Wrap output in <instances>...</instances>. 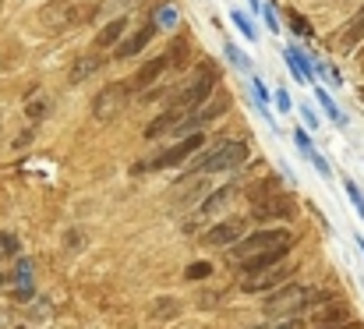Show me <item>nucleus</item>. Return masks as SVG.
Here are the masks:
<instances>
[{
	"label": "nucleus",
	"mask_w": 364,
	"mask_h": 329,
	"mask_svg": "<svg viewBox=\"0 0 364 329\" xmlns=\"http://www.w3.org/2000/svg\"><path fill=\"white\" fill-rule=\"evenodd\" d=\"M326 291L315 287H301V283H283L272 291V298L265 301V315H301V308L308 305H322Z\"/></svg>",
	"instance_id": "1"
},
{
	"label": "nucleus",
	"mask_w": 364,
	"mask_h": 329,
	"mask_svg": "<svg viewBox=\"0 0 364 329\" xmlns=\"http://www.w3.org/2000/svg\"><path fill=\"white\" fill-rule=\"evenodd\" d=\"M216 82H220V78H216L213 64H209V61L198 64L195 75L173 93V110H184V113H188V110H198L213 93H216Z\"/></svg>",
	"instance_id": "2"
},
{
	"label": "nucleus",
	"mask_w": 364,
	"mask_h": 329,
	"mask_svg": "<svg viewBox=\"0 0 364 329\" xmlns=\"http://www.w3.org/2000/svg\"><path fill=\"white\" fill-rule=\"evenodd\" d=\"M272 248H294V234L283 230V226H265V230L244 234L241 241L234 244V262L251 258V255H262V251H272Z\"/></svg>",
	"instance_id": "3"
},
{
	"label": "nucleus",
	"mask_w": 364,
	"mask_h": 329,
	"mask_svg": "<svg viewBox=\"0 0 364 329\" xmlns=\"http://www.w3.org/2000/svg\"><path fill=\"white\" fill-rule=\"evenodd\" d=\"M247 156H251V145H247V138H230V142L216 145L209 156H202L198 170H202V174H223V170H237Z\"/></svg>",
	"instance_id": "4"
},
{
	"label": "nucleus",
	"mask_w": 364,
	"mask_h": 329,
	"mask_svg": "<svg viewBox=\"0 0 364 329\" xmlns=\"http://www.w3.org/2000/svg\"><path fill=\"white\" fill-rule=\"evenodd\" d=\"M131 82H110L103 93H96V100H92V120H114V117H121L124 107H127V100H131Z\"/></svg>",
	"instance_id": "5"
},
{
	"label": "nucleus",
	"mask_w": 364,
	"mask_h": 329,
	"mask_svg": "<svg viewBox=\"0 0 364 329\" xmlns=\"http://www.w3.org/2000/svg\"><path fill=\"white\" fill-rule=\"evenodd\" d=\"M237 199V184H223V188H216V192H209L202 202H198V209H195V216L184 223V230H198V226H205L209 219L216 216L220 209H227V202H234Z\"/></svg>",
	"instance_id": "6"
},
{
	"label": "nucleus",
	"mask_w": 364,
	"mask_h": 329,
	"mask_svg": "<svg viewBox=\"0 0 364 329\" xmlns=\"http://www.w3.org/2000/svg\"><path fill=\"white\" fill-rule=\"evenodd\" d=\"M244 234H247V219L230 216V219H216V223H209L205 234H202V241L213 244V248H234Z\"/></svg>",
	"instance_id": "7"
},
{
	"label": "nucleus",
	"mask_w": 364,
	"mask_h": 329,
	"mask_svg": "<svg viewBox=\"0 0 364 329\" xmlns=\"http://www.w3.org/2000/svg\"><path fill=\"white\" fill-rule=\"evenodd\" d=\"M290 276V262H279V266H269V269H258V273H247L241 280L244 294H262V291H276L283 287Z\"/></svg>",
	"instance_id": "8"
},
{
	"label": "nucleus",
	"mask_w": 364,
	"mask_h": 329,
	"mask_svg": "<svg viewBox=\"0 0 364 329\" xmlns=\"http://www.w3.org/2000/svg\"><path fill=\"white\" fill-rule=\"evenodd\" d=\"M202 145H205V135H202V131H195V135L181 138L177 145H170L166 152H159V156H156V160H152L149 167H152V170H166V167H177V163L191 160V156H195V152H198Z\"/></svg>",
	"instance_id": "9"
},
{
	"label": "nucleus",
	"mask_w": 364,
	"mask_h": 329,
	"mask_svg": "<svg viewBox=\"0 0 364 329\" xmlns=\"http://www.w3.org/2000/svg\"><path fill=\"white\" fill-rule=\"evenodd\" d=\"M78 7H82L78 0H50L46 11L39 14V21H43L46 28H68V25H75V21L82 18Z\"/></svg>",
	"instance_id": "10"
},
{
	"label": "nucleus",
	"mask_w": 364,
	"mask_h": 329,
	"mask_svg": "<svg viewBox=\"0 0 364 329\" xmlns=\"http://www.w3.org/2000/svg\"><path fill=\"white\" fill-rule=\"evenodd\" d=\"M251 216H255V219H290V216H294V202H290V195L276 192V195H269V199L255 202Z\"/></svg>",
	"instance_id": "11"
},
{
	"label": "nucleus",
	"mask_w": 364,
	"mask_h": 329,
	"mask_svg": "<svg viewBox=\"0 0 364 329\" xmlns=\"http://www.w3.org/2000/svg\"><path fill=\"white\" fill-rule=\"evenodd\" d=\"M152 36H156V25L149 21L145 28H138L134 36H127V39H121V43L114 46V57H117V61H131L134 53H141V50L152 43Z\"/></svg>",
	"instance_id": "12"
},
{
	"label": "nucleus",
	"mask_w": 364,
	"mask_h": 329,
	"mask_svg": "<svg viewBox=\"0 0 364 329\" xmlns=\"http://www.w3.org/2000/svg\"><path fill=\"white\" fill-rule=\"evenodd\" d=\"M209 195V181L202 177V174H195L191 181H184V184H177L173 188V202H184V206H198V199H205Z\"/></svg>",
	"instance_id": "13"
},
{
	"label": "nucleus",
	"mask_w": 364,
	"mask_h": 329,
	"mask_svg": "<svg viewBox=\"0 0 364 329\" xmlns=\"http://www.w3.org/2000/svg\"><path fill=\"white\" fill-rule=\"evenodd\" d=\"M287 255H290V248H272V251H262V255L241 258V262H237V269H241L244 276H247V273H258V269H269V266H279V262H287Z\"/></svg>",
	"instance_id": "14"
},
{
	"label": "nucleus",
	"mask_w": 364,
	"mask_h": 329,
	"mask_svg": "<svg viewBox=\"0 0 364 329\" xmlns=\"http://www.w3.org/2000/svg\"><path fill=\"white\" fill-rule=\"evenodd\" d=\"M163 71H166V57L159 53V57H152V61H145V64L138 68L131 89H149V85H156V82L163 78Z\"/></svg>",
	"instance_id": "15"
},
{
	"label": "nucleus",
	"mask_w": 364,
	"mask_h": 329,
	"mask_svg": "<svg viewBox=\"0 0 364 329\" xmlns=\"http://www.w3.org/2000/svg\"><path fill=\"white\" fill-rule=\"evenodd\" d=\"M100 68H103V57H100V53H85V57H78V61H75V68L68 71V82H75V85H78V82L92 78Z\"/></svg>",
	"instance_id": "16"
},
{
	"label": "nucleus",
	"mask_w": 364,
	"mask_h": 329,
	"mask_svg": "<svg viewBox=\"0 0 364 329\" xmlns=\"http://www.w3.org/2000/svg\"><path fill=\"white\" fill-rule=\"evenodd\" d=\"M163 57H166V68H173V71H184V68H188V61H191V43H188L184 36H177Z\"/></svg>",
	"instance_id": "17"
},
{
	"label": "nucleus",
	"mask_w": 364,
	"mask_h": 329,
	"mask_svg": "<svg viewBox=\"0 0 364 329\" xmlns=\"http://www.w3.org/2000/svg\"><path fill=\"white\" fill-rule=\"evenodd\" d=\"M181 117H184V110H173V107H170V110H166V113H159V117H156V120H152V124L145 127V138H159V135H166V131H173Z\"/></svg>",
	"instance_id": "18"
},
{
	"label": "nucleus",
	"mask_w": 364,
	"mask_h": 329,
	"mask_svg": "<svg viewBox=\"0 0 364 329\" xmlns=\"http://www.w3.org/2000/svg\"><path fill=\"white\" fill-rule=\"evenodd\" d=\"M124 28H127V18H114V21L96 36V50H114V46L124 39Z\"/></svg>",
	"instance_id": "19"
},
{
	"label": "nucleus",
	"mask_w": 364,
	"mask_h": 329,
	"mask_svg": "<svg viewBox=\"0 0 364 329\" xmlns=\"http://www.w3.org/2000/svg\"><path fill=\"white\" fill-rule=\"evenodd\" d=\"M287 57H290V71H294V78H311V64H308V57H304L297 46H290Z\"/></svg>",
	"instance_id": "20"
},
{
	"label": "nucleus",
	"mask_w": 364,
	"mask_h": 329,
	"mask_svg": "<svg viewBox=\"0 0 364 329\" xmlns=\"http://www.w3.org/2000/svg\"><path fill=\"white\" fill-rule=\"evenodd\" d=\"M177 312H181V305H177L173 298H159V301L152 305V315H156L159 323H170V319H173Z\"/></svg>",
	"instance_id": "21"
},
{
	"label": "nucleus",
	"mask_w": 364,
	"mask_h": 329,
	"mask_svg": "<svg viewBox=\"0 0 364 329\" xmlns=\"http://www.w3.org/2000/svg\"><path fill=\"white\" fill-rule=\"evenodd\" d=\"M364 36V11H361V18H354L347 28H343V50H354V43Z\"/></svg>",
	"instance_id": "22"
},
{
	"label": "nucleus",
	"mask_w": 364,
	"mask_h": 329,
	"mask_svg": "<svg viewBox=\"0 0 364 329\" xmlns=\"http://www.w3.org/2000/svg\"><path fill=\"white\" fill-rule=\"evenodd\" d=\"M276 192H279V177H265L258 188H251V202H262V199H269Z\"/></svg>",
	"instance_id": "23"
},
{
	"label": "nucleus",
	"mask_w": 364,
	"mask_h": 329,
	"mask_svg": "<svg viewBox=\"0 0 364 329\" xmlns=\"http://www.w3.org/2000/svg\"><path fill=\"white\" fill-rule=\"evenodd\" d=\"M318 103H322V110H326V113H329V117H333V124H340V127H343V124H347V117H343V113H340V110H336V103H333V100H329V93H318Z\"/></svg>",
	"instance_id": "24"
},
{
	"label": "nucleus",
	"mask_w": 364,
	"mask_h": 329,
	"mask_svg": "<svg viewBox=\"0 0 364 329\" xmlns=\"http://www.w3.org/2000/svg\"><path fill=\"white\" fill-rule=\"evenodd\" d=\"M209 273H213L209 262H195V266H188V280H205Z\"/></svg>",
	"instance_id": "25"
},
{
	"label": "nucleus",
	"mask_w": 364,
	"mask_h": 329,
	"mask_svg": "<svg viewBox=\"0 0 364 329\" xmlns=\"http://www.w3.org/2000/svg\"><path fill=\"white\" fill-rule=\"evenodd\" d=\"M347 195H350V202L358 206V213H361V219H364V195H361V188H358L354 181H347Z\"/></svg>",
	"instance_id": "26"
},
{
	"label": "nucleus",
	"mask_w": 364,
	"mask_h": 329,
	"mask_svg": "<svg viewBox=\"0 0 364 329\" xmlns=\"http://www.w3.org/2000/svg\"><path fill=\"white\" fill-rule=\"evenodd\" d=\"M32 298H36L32 283H14V301H32Z\"/></svg>",
	"instance_id": "27"
},
{
	"label": "nucleus",
	"mask_w": 364,
	"mask_h": 329,
	"mask_svg": "<svg viewBox=\"0 0 364 329\" xmlns=\"http://www.w3.org/2000/svg\"><path fill=\"white\" fill-rule=\"evenodd\" d=\"M234 25H237V28L244 32V39H258V36H255V28H251V21L244 18L241 11H234Z\"/></svg>",
	"instance_id": "28"
},
{
	"label": "nucleus",
	"mask_w": 364,
	"mask_h": 329,
	"mask_svg": "<svg viewBox=\"0 0 364 329\" xmlns=\"http://www.w3.org/2000/svg\"><path fill=\"white\" fill-rule=\"evenodd\" d=\"M28 276H32V266H28V258H18V266H14V280L28 283Z\"/></svg>",
	"instance_id": "29"
},
{
	"label": "nucleus",
	"mask_w": 364,
	"mask_h": 329,
	"mask_svg": "<svg viewBox=\"0 0 364 329\" xmlns=\"http://www.w3.org/2000/svg\"><path fill=\"white\" fill-rule=\"evenodd\" d=\"M0 255H18V241L11 234H0Z\"/></svg>",
	"instance_id": "30"
},
{
	"label": "nucleus",
	"mask_w": 364,
	"mask_h": 329,
	"mask_svg": "<svg viewBox=\"0 0 364 329\" xmlns=\"http://www.w3.org/2000/svg\"><path fill=\"white\" fill-rule=\"evenodd\" d=\"M25 110H28V120H39V117L46 113V100H32Z\"/></svg>",
	"instance_id": "31"
},
{
	"label": "nucleus",
	"mask_w": 364,
	"mask_h": 329,
	"mask_svg": "<svg viewBox=\"0 0 364 329\" xmlns=\"http://www.w3.org/2000/svg\"><path fill=\"white\" fill-rule=\"evenodd\" d=\"M294 142H297V149H301V152H304V156H308V152H311V138H308V135H304V131H301V127H297V131H294Z\"/></svg>",
	"instance_id": "32"
},
{
	"label": "nucleus",
	"mask_w": 364,
	"mask_h": 329,
	"mask_svg": "<svg viewBox=\"0 0 364 329\" xmlns=\"http://www.w3.org/2000/svg\"><path fill=\"white\" fill-rule=\"evenodd\" d=\"M308 160H311V163H315V170H318V174H322V177H329V163H326V160H322V156H318V152H315V149H311V152H308Z\"/></svg>",
	"instance_id": "33"
},
{
	"label": "nucleus",
	"mask_w": 364,
	"mask_h": 329,
	"mask_svg": "<svg viewBox=\"0 0 364 329\" xmlns=\"http://www.w3.org/2000/svg\"><path fill=\"white\" fill-rule=\"evenodd\" d=\"M173 21H177V11H170V7H166L163 14H156V21H152V25H173Z\"/></svg>",
	"instance_id": "34"
},
{
	"label": "nucleus",
	"mask_w": 364,
	"mask_h": 329,
	"mask_svg": "<svg viewBox=\"0 0 364 329\" xmlns=\"http://www.w3.org/2000/svg\"><path fill=\"white\" fill-rule=\"evenodd\" d=\"M227 57H230L234 64H241V68H251V61H247V57H241V53H237V46H227Z\"/></svg>",
	"instance_id": "35"
},
{
	"label": "nucleus",
	"mask_w": 364,
	"mask_h": 329,
	"mask_svg": "<svg viewBox=\"0 0 364 329\" xmlns=\"http://www.w3.org/2000/svg\"><path fill=\"white\" fill-rule=\"evenodd\" d=\"M269 329H301V315H290V319H283V323H276Z\"/></svg>",
	"instance_id": "36"
},
{
	"label": "nucleus",
	"mask_w": 364,
	"mask_h": 329,
	"mask_svg": "<svg viewBox=\"0 0 364 329\" xmlns=\"http://www.w3.org/2000/svg\"><path fill=\"white\" fill-rule=\"evenodd\" d=\"M290 25H294L301 36H311V28H308V21H304V18H297V14H294V18H290Z\"/></svg>",
	"instance_id": "37"
},
{
	"label": "nucleus",
	"mask_w": 364,
	"mask_h": 329,
	"mask_svg": "<svg viewBox=\"0 0 364 329\" xmlns=\"http://www.w3.org/2000/svg\"><path fill=\"white\" fill-rule=\"evenodd\" d=\"M68 248H82V237H78V230H71V237H68Z\"/></svg>",
	"instance_id": "38"
},
{
	"label": "nucleus",
	"mask_w": 364,
	"mask_h": 329,
	"mask_svg": "<svg viewBox=\"0 0 364 329\" xmlns=\"http://www.w3.org/2000/svg\"><path fill=\"white\" fill-rule=\"evenodd\" d=\"M276 103H279V110H290V100H287V93H279V96H276Z\"/></svg>",
	"instance_id": "39"
},
{
	"label": "nucleus",
	"mask_w": 364,
	"mask_h": 329,
	"mask_svg": "<svg viewBox=\"0 0 364 329\" xmlns=\"http://www.w3.org/2000/svg\"><path fill=\"white\" fill-rule=\"evenodd\" d=\"M322 329H350V326H322Z\"/></svg>",
	"instance_id": "40"
},
{
	"label": "nucleus",
	"mask_w": 364,
	"mask_h": 329,
	"mask_svg": "<svg viewBox=\"0 0 364 329\" xmlns=\"http://www.w3.org/2000/svg\"><path fill=\"white\" fill-rule=\"evenodd\" d=\"M358 244H361V251H364V241H358Z\"/></svg>",
	"instance_id": "41"
}]
</instances>
